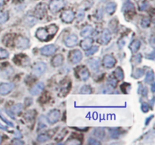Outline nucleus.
<instances>
[{"mask_svg": "<svg viewBox=\"0 0 155 145\" xmlns=\"http://www.w3.org/2000/svg\"><path fill=\"white\" fill-rule=\"evenodd\" d=\"M79 77L82 81H86L88 78H89V70L85 68H83L82 69H80V71H79Z\"/></svg>", "mask_w": 155, "mask_h": 145, "instance_id": "17", "label": "nucleus"}, {"mask_svg": "<svg viewBox=\"0 0 155 145\" xmlns=\"http://www.w3.org/2000/svg\"><path fill=\"white\" fill-rule=\"evenodd\" d=\"M58 30L55 24H50L46 28H39L36 32V36L41 41H49L56 34Z\"/></svg>", "mask_w": 155, "mask_h": 145, "instance_id": "1", "label": "nucleus"}, {"mask_svg": "<svg viewBox=\"0 0 155 145\" xmlns=\"http://www.w3.org/2000/svg\"><path fill=\"white\" fill-rule=\"evenodd\" d=\"M14 88V85L12 83H2L0 85V94L7 95Z\"/></svg>", "mask_w": 155, "mask_h": 145, "instance_id": "7", "label": "nucleus"}, {"mask_svg": "<svg viewBox=\"0 0 155 145\" xmlns=\"http://www.w3.org/2000/svg\"><path fill=\"white\" fill-rule=\"evenodd\" d=\"M84 17H85V13H84L83 11H80L78 14H77V19H78V21H83Z\"/></svg>", "mask_w": 155, "mask_h": 145, "instance_id": "42", "label": "nucleus"}, {"mask_svg": "<svg viewBox=\"0 0 155 145\" xmlns=\"http://www.w3.org/2000/svg\"><path fill=\"white\" fill-rule=\"evenodd\" d=\"M117 5L115 2H109L106 5V12L109 15H112L116 10Z\"/></svg>", "mask_w": 155, "mask_h": 145, "instance_id": "22", "label": "nucleus"}, {"mask_svg": "<svg viewBox=\"0 0 155 145\" xmlns=\"http://www.w3.org/2000/svg\"><path fill=\"white\" fill-rule=\"evenodd\" d=\"M93 32V28L92 26H86L82 30L80 35L83 37H89V36H91Z\"/></svg>", "mask_w": 155, "mask_h": 145, "instance_id": "19", "label": "nucleus"}, {"mask_svg": "<svg viewBox=\"0 0 155 145\" xmlns=\"http://www.w3.org/2000/svg\"><path fill=\"white\" fill-rule=\"evenodd\" d=\"M62 21L65 23H71L74 20L75 15L72 10H65L61 15Z\"/></svg>", "mask_w": 155, "mask_h": 145, "instance_id": "8", "label": "nucleus"}, {"mask_svg": "<svg viewBox=\"0 0 155 145\" xmlns=\"http://www.w3.org/2000/svg\"><path fill=\"white\" fill-rule=\"evenodd\" d=\"M100 63H101V60L98 57L92 58V59H89V60L88 61V64H89V67L91 68V69H92V71H95L99 70Z\"/></svg>", "mask_w": 155, "mask_h": 145, "instance_id": "14", "label": "nucleus"}, {"mask_svg": "<svg viewBox=\"0 0 155 145\" xmlns=\"http://www.w3.org/2000/svg\"><path fill=\"white\" fill-rule=\"evenodd\" d=\"M64 5L65 2L64 0H54L49 5L50 11L53 13H56V12H59Z\"/></svg>", "mask_w": 155, "mask_h": 145, "instance_id": "4", "label": "nucleus"}, {"mask_svg": "<svg viewBox=\"0 0 155 145\" xmlns=\"http://www.w3.org/2000/svg\"><path fill=\"white\" fill-rule=\"evenodd\" d=\"M60 118V112L57 109L52 110L47 116V121L49 124H55L58 121Z\"/></svg>", "mask_w": 155, "mask_h": 145, "instance_id": "10", "label": "nucleus"}, {"mask_svg": "<svg viewBox=\"0 0 155 145\" xmlns=\"http://www.w3.org/2000/svg\"><path fill=\"white\" fill-rule=\"evenodd\" d=\"M26 24H28V26L32 27L33 26L34 24H36L37 22V19H36V17H33V16H28L27 18L25 19Z\"/></svg>", "mask_w": 155, "mask_h": 145, "instance_id": "24", "label": "nucleus"}, {"mask_svg": "<svg viewBox=\"0 0 155 145\" xmlns=\"http://www.w3.org/2000/svg\"><path fill=\"white\" fill-rule=\"evenodd\" d=\"M64 62V57L63 55H61V54H58V55H55L53 59H51V65H52L53 67L57 68L59 67V66H62Z\"/></svg>", "mask_w": 155, "mask_h": 145, "instance_id": "16", "label": "nucleus"}, {"mask_svg": "<svg viewBox=\"0 0 155 145\" xmlns=\"http://www.w3.org/2000/svg\"><path fill=\"white\" fill-rule=\"evenodd\" d=\"M101 2H106V1H107V0H101Z\"/></svg>", "mask_w": 155, "mask_h": 145, "instance_id": "51", "label": "nucleus"}, {"mask_svg": "<svg viewBox=\"0 0 155 145\" xmlns=\"http://www.w3.org/2000/svg\"><path fill=\"white\" fill-rule=\"evenodd\" d=\"M141 59H142V56H141V54H137L136 55H135L134 57L133 58V62L138 64V63L141 62Z\"/></svg>", "mask_w": 155, "mask_h": 145, "instance_id": "41", "label": "nucleus"}, {"mask_svg": "<svg viewBox=\"0 0 155 145\" xmlns=\"http://www.w3.org/2000/svg\"><path fill=\"white\" fill-rule=\"evenodd\" d=\"M80 92L82 93H92V89L88 85H85V86L83 87L80 90Z\"/></svg>", "mask_w": 155, "mask_h": 145, "instance_id": "38", "label": "nucleus"}, {"mask_svg": "<svg viewBox=\"0 0 155 145\" xmlns=\"http://www.w3.org/2000/svg\"><path fill=\"white\" fill-rule=\"evenodd\" d=\"M154 79V71H148V72L146 74V77H145V82L148 84H150L151 83V82H153Z\"/></svg>", "mask_w": 155, "mask_h": 145, "instance_id": "26", "label": "nucleus"}, {"mask_svg": "<svg viewBox=\"0 0 155 145\" xmlns=\"http://www.w3.org/2000/svg\"><path fill=\"white\" fill-rule=\"evenodd\" d=\"M46 70V64L43 62H38L33 66L32 73L35 76H40Z\"/></svg>", "mask_w": 155, "mask_h": 145, "instance_id": "2", "label": "nucleus"}, {"mask_svg": "<svg viewBox=\"0 0 155 145\" xmlns=\"http://www.w3.org/2000/svg\"><path fill=\"white\" fill-rule=\"evenodd\" d=\"M9 19V14L8 12H2L0 13V24H3L6 22Z\"/></svg>", "mask_w": 155, "mask_h": 145, "instance_id": "31", "label": "nucleus"}, {"mask_svg": "<svg viewBox=\"0 0 155 145\" xmlns=\"http://www.w3.org/2000/svg\"><path fill=\"white\" fill-rule=\"evenodd\" d=\"M4 4V0H0V8L2 7Z\"/></svg>", "mask_w": 155, "mask_h": 145, "instance_id": "49", "label": "nucleus"}, {"mask_svg": "<svg viewBox=\"0 0 155 145\" xmlns=\"http://www.w3.org/2000/svg\"><path fill=\"white\" fill-rule=\"evenodd\" d=\"M1 142H2V137L0 135V144H1Z\"/></svg>", "mask_w": 155, "mask_h": 145, "instance_id": "50", "label": "nucleus"}, {"mask_svg": "<svg viewBox=\"0 0 155 145\" xmlns=\"http://www.w3.org/2000/svg\"><path fill=\"white\" fill-rule=\"evenodd\" d=\"M83 54L79 50H73L72 52H70V56L69 59L71 62L72 64H77L80 61L82 60Z\"/></svg>", "mask_w": 155, "mask_h": 145, "instance_id": "5", "label": "nucleus"}, {"mask_svg": "<svg viewBox=\"0 0 155 145\" xmlns=\"http://www.w3.org/2000/svg\"><path fill=\"white\" fill-rule=\"evenodd\" d=\"M0 118H1V119H2V120H3V121L5 122V123H6V124L9 125H10L11 127H13V124H12V123L11 122H9L7 119H5V118L3 116V115H2V113H1V112H0Z\"/></svg>", "mask_w": 155, "mask_h": 145, "instance_id": "45", "label": "nucleus"}, {"mask_svg": "<svg viewBox=\"0 0 155 145\" xmlns=\"http://www.w3.org/2000/svg\"><path fill=\"white\" fill-rule=\"evenodd\" d=\"M111 39V36L110 31L107 29H104V31H102V34H101L100 42H101L102 44L105 45V44H107V43H109Z\"/></svg>", "mask_w": 155, "mask_h": 145, "instance_id": "15", "label": "nucleus"}, {"mask_svg": "<svg viewBox=\"0 0 155 145\" xmlns=\"http://www.w3.org/2000/svg\"><path fill=\"white\" fill-rule=\"evenodd\" d=\"M14 63L19 65V66H25L29 64V58L26 56L25 55H17L14 56Z\"/></svg>", "mask_w": 155, "mask_h": 145, "instance_id": "11", "label": "nucleus"}, {"mask_svg": "<svg viewBox=\"0 0 155 145\" xmlns=\"http://www.w3.org/2000/svg\"><path fill=\"white\" fill-rule=\"evenodd\" d=\"M92 45V39L89 38V37H85V40L81 41L80 43V46L83 50H86L90 48Z\"/></svg>", "mask_w": 155, "mask_h": 145, "instance_id": "18", "label": "nucleus"}, {"mask_svg": "<svg viewBox=\"0 0 155 145\" xmlns=\"http://www.w3.org/2000/svg\"><path fill=\"white\" fill-rule=\"evenodd\" d=\"M45 87V85L43 82H38L30 89V93L32 95L36 96L39 94L43 90Z\"/></svg>", "mask_w": 155, "mask_h": 145, "instance_id": "13", "label": "nucleus"}, {"mask_svg": "<svg viewBox=\"0 0 155 145\" xmlns=\"http://www.w3.org/2000/svg\"><path fill=\"white\" fill-rule=\"evenodd\" d=\"M114 74L116 78H117L119 81H122L123 80V78H124V74H123V71L122 70L120 67H118L114 71Z\"/></svg>", "mask_w": 155, "mask_h": 145, "instance_id": "23", "label": "nucleus"}, {"mask_svg": "<svg viewBox=\"0 0 155 145\" xmlns=\"http://www.w3.org/2000/svg\"><path fill=\"white\" fill-rule=\"evenodd\" d=\"M15 46L19 50H25L30 47V40L24 36H18L15 40Z\"/></svg>", "mask_w": 155, "mask_h": 145, "instance_id": "3", "label": "nucleus"}, {"mask_svg": "<svg viewBox=\"0 0 155 145\" xmlns=\"http://www.w3.org/2000/svg\"><path fill=\"white\" fill-rule=\"evenodd\" d=\"M117 84V80L115 79V78H112V77L108 78V85H110V86H111V87H116Z\"/></svg>", "mask_w": 155, "mask_h": 145, "instance_id": "39", "label": "nucleus"}, {"mask_svg": "<svg viewBox=\"0 0 155 145\" xmlns=\"http://www.w3.org/2000/svg\"><path fill=\"white\" fill-rule=\"evenodd\" d=\"M57 47L53 44H50V45L45 46V47H42L40 49V52L43 55L45 56H49V55H51L56 52Z\"/></svg>", "mask_w": 155, "mask_h": 145, "instance_id": "6", "label": "nucleus"}, {"mask_svg": "<svg viewBox=\"0 0 155 145\" xmlns=\"http://www.w3.org/2000/svg\"><path fill=\"white\" fill-rule=\"evenodd\" d=\"M23 109V105L21 103L16 104V105L13 106L12 107V112H14V113H19V112H21Z\"/></svg>", "mask_w": 155, "mask_h": 145, "instance_id": "30", "label": "nucleus"}, {"mask_svg": "<svg viewBox=\"0 0 155 145\" xmlns=\"http://www.w3.org/2000/svg\"><path fill=\"white\" fill-rule=\"evenodd\" d=\"M143 74H144L143 69L138 68L137 70H135L134 74H133V76H134V78H141Z\"/></svg>", "mask_w": 155, "mask_h": 145, "instance_id": "34", "label": "nucleus"}, {"mask_svg": "<svg viewBox=\"0 0 155 145\" xmlns=\"http://www.w3.org/2000/svg\"><path fill=\"white\" fill-rule=\"evenodd\" d=\"M78 43V37L75 34H70L67 36L64 40V44L67 47H75Z\"/></svg>", "mask_w": 155, "mask_h": 145, "instance_id": "9", "label": "nucleus"}, {"mask_svg": "<svg viewBox=\"0 0 155 145\" xmlns=\"http://www.w3.org/2000/svg\"><path fill=\"white\" fill-rule=\"evenodd\" d=\"M66 144H73V145H80L81 144V141L78 138H71L66 142Z\"/></svg>", "mask_w": 155, "mask_h": 145, "instance_id": "29", "label": "nucleus"}, {"mask_svg": "<svg viewBox=\"0 0 155 145\" xmlns=\"http://www.w3.org/2000/svg\"><path fill=\"white\" fill-rule=\"evenodd\" d=\"M140 46H141V43L138 40H133V42L131 43L130 46V48L131 49V51L135 53V52H137L138 50L140 48Z\"/></svg>", "mask_w": 155, "mask_h": 145, "instance_id": "21", "label": "nucleus"}, {"mask_svg": "<svg viewBox=\"0 0 155 145\" xmlns=\"http://www.w3.org/2000/svg\"><path fill=\"white\" fill-rule=\"evenodd\" d=\"M94 136L99 139H103L104 137V130L102 128H96L93 130Z\"/></svg>", "mask_w": 155, "mask_h": 145, "instance_id": "20", "label": "nucleus"}, {"mask_svg": "<svg viewBox=\"0 0 155 145\" xmlns=\"http://www.w3.org/2000/svg\"><path fill=\"white\" fill-rule=\"evenodd\" d=\"M98 50H99V47H97V46L91 47L90 48L85 50V55H86V56H89V55H93V54H95L96 52H98Z\"/></svg>", "mask_w": 155, "mask_h": 145, "instance_id": "27", "label": "nucleus"}, {"mask_svg": "<svg viewBox=\"0 0 155 145\" xmlns=\"http://www.w3.org/2000/svg\"><path fill=\"white\" fill-rule=\"evenodd\" d=\"M9 52L4 49H0V59H7L9 57Z\"/></svg>", "mask_w": 155, "mask_h": 145, "instance_id": "33", "label": "nucleus"}, {"mask_svg": "<svg viewBox=\"0 0 155 145\" xmlns=\"http://www.w3.org/2000/svg\"><path fill=\"white\" fill-rule=\"evenodd\" d=\"M12 144H24V142L21 140H18V139H16V140H13Z\"/></svg>", "mask_w": 155, "mask_h": 145, "instance_id": "46", "label": "nucleus"}, {"mask_svg": "<svg viewBox=\"0 0 155 145\" xmlns=\"http://www.w3.org/2000/svg\"><path fill=\"white\" fill-rule=\"evenodd\" d=\"M148 6H149V5H148V2L145 1V0H144V1H142L141 2H140L139 9L141 11H145L147 9H148Z\"/></svg>", "mask_w": 155, "mask_h": 145, "instance_id": "35", "label": "nucleus"}, {"mask_svg": "<svg viewBox=\"0 0 155 145\" xmlns=\"http://www.w3.org/2000/svg\"><path fill=\"white\" fill-rule=\"evenodd\" d=\"M109 133H110V136H111L112 138H117L120 135L119 130H118V128H111V129L109 130Z\"/></svg>", "mask_w": 155, "mask_h": 145, "instance_id": "28", "label": "nucleus"}, {"mask_svg": "<svg viewBox=\"0 0 155 145\" xmlns=\"http://www.w3.org/2000/svg\"><path fill=\"white\" fill-rule=\"evenodd\" d=\"M154 83H153L152 84V85H151V90H152V92H154Z\"/></svg>", "mask_w": 155, "mask_h": 145, "instance_id": "48", "label": "nucleus"}, {"mask_svg": "<svg viewBox=\"0 0 155 145\" xmlns=\"http://www.w3.org/2000/svg\"><path fill=\"white\" fill-rule=\"evenodd\" d=\"M116 59L111 55H105L103 59V65L104 67L107 68H111L114 67L116 64Z\"/></svg>", "mask_w": 155, "mask_h": 145, "instance_id": "12", "label": "nucleus"}, {"mask_svg": "<svg viewBox=\"0 0 155 145\" xmlns=\"http://www.w3.org/2000/svg\"><path fill=\"white\" fill-rule=\"evenodd\" d=\"M36 13L39 15V16L42 17L46 13V8L41 7V5H40V9H39V7H37V9H36Z\"/></svg>", "mask_w": 155, "mask_h": 145, "instance_id": "40", "label": "nucleus"}, {"mask_svg": "<svg viewBox=\"0 0 155 145\" xmlns=\"http://www.w3.org/2000/svg\"><path fill=\"white\" fill-rule=\"evenodd\" d=\"M141 25L142 28H146L150 26V19L148 17H144L141 21Z\"/></svg>", "mask_w": 155, "mask_h": 145, "instance_id": "32", "label": "nucleus"}, {"mask_svg": "<svg viewBox=\"0 0 155 145\" xmlns=\"http://www.w3.org/2000/svg\"><path fill=\"white\" fill-rule=\"evenodd\" d=\"M50 139V136L48 134H41L39 135L37 138V141L39 143H44L46 142L47 141H49Z\"/></svg>", "mask_w": 155, "mask_h": 145, "instance_id": "25", "label": "nucleus"}, {"mask_svg": "<svg viewBox=\"0 0 155 145\" xmlns=\"http://www.w3.org/2000/svg\"><path fill=\"white\" fill-rule=\"evenodd\" d=\"M141 109L144 112H147L148 110H149V106H148V103H143L141 104Z\"/></svg>", "mask_w": 155, "mask_h": 145, "instance_id": "43", "label": "nucleus"}, {"mask_svg": "<svg viewBox=\"0 0 155 145\" xmlns=\"http://www.w3.org/2000/svg\"><path fill=\"white\" fill-rule=\"evenodd\" d=\"M0 128H1V129H3V130L7 129V128H6V127H5V126L2 125H1V124H0Z\"/></svg>", "mask_w": 155, "mask_h": 145, "instance_id": "47", "label": "nucleus"}, {"mask_svg": "<svg viewBox=\"0 0 155 145\" xmlns=\"http://www.w3.org/2000/svg\"><path fill=\"white\" fill-rule=\"evenodd\" d=\"M138 92L141 94H142L143 96H146L147 93H148V90L145 87L142 86V85H139V87H138Z\"/></svg>", "mask_w": 155, "mask_h": 145, "instance_id": "37", "label": "nucleus"}, {"mask_svg": "<svg viewBox=\"0 0 155 145\" xmlns=\"http://www.w3.org/2000/svg\"><path fill=\"white\" fill-rule=\"evenodd\" d=\"M123 10L127 12V11H133L134 10V5L133 4L130 3V2H126L123 6Z\"/></svg>", "mask_w": 155, "mask_h": 145, "instance_id": "36", "label": "nucleus"}, {"mask_svg": "<svg viewBox=\"0 0 155 145\" xmlns=\"http://www.w3.org/2000/svg\"><path fill=\"white\" fill-rule=\"evenodd\" d=\"M88 143H89V144H91V145H95V144L99 145V144H101L100 142H99L98 141H96V139H93V138H89Z\"/></svg>", "mask_w": 155, "mask_h": 145, "instance_id": "44", "label": "nucleus"}]
</instances>
